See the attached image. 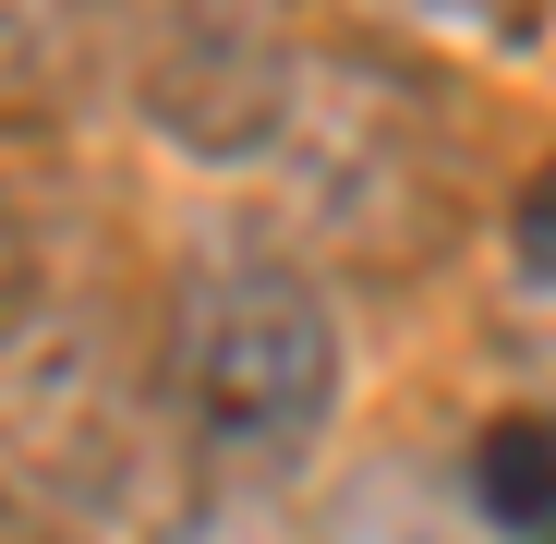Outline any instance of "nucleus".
I'll return each instance as SVG.
<instances>
[{"label":"nucleus","instance_id":"1","mask_svg":"<svg viewBox=\"0 0 556 544\" xmlns=\"http://www.w3.org/2000/svg\"><path fill=\"white\" fill-rule=\"evenodd\" d=\"M0 508L49 544H169L181 460L85 315H0Z\"/></svg>","mask_w":556,"mask_h":544},{"label":"nucleus","instance_id":"2","mask_svg":"<svg viewBox=\"0 0 556 544\" xmlns=\"http://www.w3.org/2000/svg\"><path fill=\"white\" fill-rule=\"evenodd\" d=\"M351 388L339 303L303 266H206L169 315V412L218 460H291Z\"/></svg>","mask_w":556,"mask_h":544},{"label":"nucleus","instance_id":"3","mask_svg":"<svg viewBox=\"0 0 556 544\" xmlns=\"http://www.w3.org/2000/svg\"><path fill=\"white\" fill-rule=\"evenodd\" d=\"M303 85L315 73L291 0H134V98L181 157L206 169L278 157V134L303 122Z\"/></svg>","mask_w":556,"mask_h":544},{"label":"nucleus","instance_id":"4","mask_svg":"<svg viewBox=\"0 0 556 544\" xmlns=\"http://www.w3.org/2000/svg\"><path fill=\"white\" fill-rule=\"evenodd\" d=\"M98 73V13L85 0H0V146L61 134Z\"/></svg>","mask_w":556,"mask_h":544},{"label":"nucleus","instance_id":"5","mask_svg":"<svg viewBox=\"0 0 556 544\" xmlns=\"http://www.w3.org/2000/svg\"><path fill=\"white\" fill-rule=\"evenodd\" d=\"M472 520L496 544H556V412H508L472 435V472H459Z\"/></svg>","mask_w":556,"mask_h":544},{"label":"nucleus","instance_id":"6","mask_svg":"<svg viewBox=\"0 0 556 544\" xmlns=\"http://www.w3.org/2000/svg\"><path fill=\"white\" fill-rule=\"evenodd\" d=\"M508 254H520L532 291H556V157L520 181V206H508Z\"/></svg>","mask_w":556,"mask_h":544}]
</instances>
